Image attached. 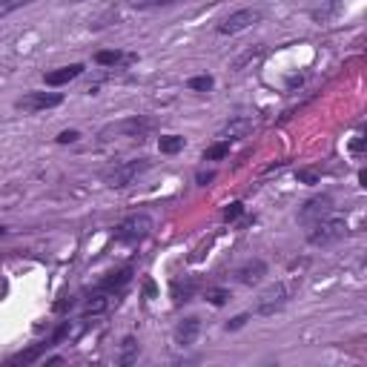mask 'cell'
Listing matches in <instances>:
<instances>
[{"label": "cell", "instance_id": "21", "mask_svg": "<svg viewBox=\"0 0 367 367\" xmlns=\"http://www.w3.org/2000/svg\"><path fill=\"white\" fill-rule=\"evenodd\" d=\"M187 86H190L193 92H210V89L216 86V78H213V75H196V78L187 81Z\"/></svg>", "mask_w": 367, "mask_h": 367}, {"label": "cell", "instance_id": "10", "mask_svg": "<svg viewBox=\"0 0 367 367\" xmlns=\"http://www.w3.org/2000/svg\"><path fill=\"white\" fill-rule=\"evenodd\" d=\"M84 69H86L84 64H69V66H61V69L46 72L44 81H46V86H66V84H72L75 78H81Z\"/></svg>", "mask_w": 367, "mask_h": 367}, {"label": "cell", "instance_id": "8", "mask_svg": "<svg viewBox=\"0 0 367 367\" xmlns=\"http://www.w3.org/2000/svg\"><path fill=\"white\" fill-rule=\"evenodd\" d=\"M258 21H261V9H238L218 24V35H238V32L256 26Z\"/></svg>", "mask_w": 367, "mask_h": 367}, {"label": "cell", "instance_id": "32", "mask_svg": "<svg viewBox=\"0 0 367 367\" xmlns=\"http://www.w3.org/2000/svg\"><path fill=\"white\" fill-rule=\"evenodd\" d=\"M75 4H81V0H75Z\"/></svg>", "mask_w": 367, "mask_h": 367}, {"label": "cell", "instance_id": "7", "mask_svg": "<svg viewBox=\"0 0 367 367\" xmlns=\"http://www.w3.org/2000/svg\"><path fill=\"white\" fill-rule=\"evenodd\" d=\"M64 104L61 92H26L24 98L15 101V109L21 112H44V109H55Z\"/></svg>", "mask_w": 367, "mask_h": 367}, {"label": "cell", "instance_id": "5", "mask_svg": "<svg viewBox=\"0 0 367 367\" xmlns=\"http://www.w3.org/2000/svg\"><path fill=\"white\" fill-rule=\"evenodd\" d=\"M152 166V161L149 158H135V161H124V164H118L115 169H109L106 175H104V181L109 184L112 190H121V187H129V184L135 181V178H141L146 169Z\"/></svg>", "mask_w": 367, "mask_h": 367}, {"label": "cell", "instance_id": "15", "mask_svg": "<svg viewBox=\"0 0 367 367\" xmlns=\"http://www.w3.org/2000/svg\"><path fill=\"white\" fill-rule=\"evenodd\" d=\"M193 293H196V281H181V278L172 281V298H175V304H187L193 298Z\"/></svg>", "mask_w": 367, "mask_h": 367}, {"label": "cell", "instance_id": "13", "mask_svg": "<svg viewBox=\"0 0 367 367\" xmlns=\"http://www.w3.org/2000/svg\"><path fill=\"white\" fill-rule=\"evenodd\" d=\"M49 347H55V341H52V338H46V341H38V344H32L29 350H21V353L9 356V361H6V364H9V367H18V364H24V367H26V364L38 361V358H41V356H44Z\"/></svg>", "mask_w": 367, "mask_h": 367}, {"label": "cell", "instance_id": "18", "mask_svg": "<svg viewBox=\"0 0 367 367\" xmlns=\"http://www.w3.org/2000/svg\"><path fill=\"white\" fill-rule=\"evenodd\" d=\"M138 358V338L135 336H126L124 341H121V356H118V361L121 364H132Z\"/></svg>", "mask_w": 367, "mask_h": 367}, {"label": "cell", "instance_id": "11", "mask_svg": "<svg viewBox=\"0 0 367 367\" xmlns=\"http://www.w3.org/2000/svg\"><path fill=\"white\" fill-rule=\"evenodd\" d=\"M250 132H253V118L238 115V118H233L230 124H224L218 129V141H238V138H247Z\"/></svg>", "mask_w": 367, "mask_h": 367}, {"label": "cell", "instance_id": "4", "mask_svg": "<svg viewBox=\"0 0 367 367\" xmlns=\"http://www.w3.org/2000/svg\"><path fill=\"white\" fill-rule=\"evenodd\" d=\"M149 233H152V218H149V216H144V213H138V216L124 218V221L115 227V241H118V244H129V247H135V244H141Z\"/></svg>", "mask_w": 367, "mask_h": 367}, {"label": "cell", "instance_id": "20", "mask_svg": "<svg viewBox=\"0 0 367 367\" xmlns=\"http://www.w3.org/2000/svg\"><path fill=\"white\" fill-rule=\"evenodd\" d=\"M230 155V141H216L213 146L204 149V161H221Z\"/></svg>", "mask_w": 367, "mask_h": 367}, {"label": "cell", "instance_id": "27", "mask_svg": "<svg viewBox=\"0 0 367 367\" xmlns=\"http://www.w3.org/2000/svg\"><path fill=\"white\" fill-rule=\"evenodd\" d=\"M247 321H250V313H241V316H236V318H230V321H227L224 327H227V330H241V327H244Z\"/></svg>", "mask_w": 367, "mask_h": 367}, {"label": "cell", "instance_id": "14", "mask_svg": "<svg viewBox=\"0 0 367 367\" xmlns=\"http://www.w3.org/2000/svg\"><path fill=\"white\" fill-rule=\"evenodd\" d=\"M129 281H132V267H124V270H118V273H109V276L98 284V290H101V293H121Z\"/></svg>", "mask_w": 367, "mask_h": 367}, {"label": "cell", "instance_id": "3", "mask_svg": "<svg viewBox=\"0 0 367 367\" xmlns=\"http://www.w3.org/2000/svg\"><path fill=\"white\" fill-rule=\"evenodd\" d=\"M152 121L144 118V115H132V118H124V121H115V124H106L98 138L101 141H115V138H144L146 132H152Z\"/></svg>", "mask_w": 367, "mask_h": 367}, {"label": "cell", "instance_id": "2", "mask_svg": "<svg viewBox=\"0 0 367 367\" xmlns=\"http://www.w3.org/2000/svg\"><path fill=\"white\" fill-rule=\"evenodd\" d=\"M296 287H298V281H296V278H293V281H278V284L267 287V290L258 296L256 313H258V316H276L278 310H284V307H287V301L293 298Z\"/></svg>", "mask_w": 367, "mask_h": 367}, {"label": "cell", "instance_id": "25", "mask_svg": "<svg viewBox=\"0 0 367 367\" xmlns=\"http://www.w3.org/2000/svg\"><path fill=\"white\" fill-rule=\"evenodd\" d=\"M32 0H0V15H12L18 6H26Z\"/></svg>", "mask_w": 367, "mask_h": 367}, {"label": "cell", "instance_id": "19", "mask_svg": "<svg viewBox=\"0 0 367 367\" xmlns=\"http://www.w3.org/2000/svg\"><path fill=\"white\" fill-rule=\"evenodd\" d=\"M124 61H132V55H124L118 49H109V52H98L95 55V64H101V66H118Z\"/></svg>", "mask_w": 367, "mask_h": 367}, {"label": "cell", "instance_id": "1", "mask_svg": "<svg viewBox=\"0 0 367 367\" xmlns=\"http://www.w3.org/2000/svg\"><path fill=\"white\" fill-rule=\"evenodd\" d=\"M344 236H347V221H344L341 216H333V213H330L327 218L310 224V230H307V244H313V247H330V244L341 241Z\"/></svg>", "mask_w": 367, "mask_h": 367}, {"label": "cell", "instance_id": "28", "mask_svg": "<svg viewBox=\"0 0 367 367\" xmlns=\"http://www.w3.org/2000/svg\"><path fill=\"white\" fill-rule=\"evenodd\" d=\"M81 138V132L78 129H64L61 135H58V144H75Z\"/></svg>", "mask_w": 367, "mask_h": 367}, {"label": "cell", "instance_id": "31", "mask_svg": "<svg viewBox=\"0 0 367 367\" xmlns=\"http://www.w3.org/2000/svg\"><path fill=\"white\" fill-rule=\"evenodd\" d=\"M358 184H361V187H364V190H367V166H364V169H361V172H358Z\"/></svg>", "mask_w": 367, "mask_h": 367}, {"label": "cell", "instance_id": "29", "mask_svg": "<svg viewBox=\"0 0 367 367\" xmlns=\"http://www.w3.org/2000/svg\"><path fill=\"white\" fill-rule=\"evenodd\" d=\"M318 172L316 169H298V181H304V184H318Z\"/></svg>", "mask_w": 367, "mask_h": 367}, {"label": "cell", "instance_id": "9", "mask_svg": "<svg viewBox=\"0 0 367 367\" xmlns=\"http://www.w3.org/2000/svg\"><path fill=\"white\" fill-rule=\"evenodd\" d=\"M201 333V318L198 316H187V318H181L178 327H175V344L181 347H190Z\"/></svg>", "mask_w": 367, "mask_h": 367}, {"label": "cell", "instance_id": "6", "mask_svg": "<svg viewBox=\"0 0 367 367\" xmlns=\"http://www.w3.org/2000/svg\"><path fill=\"white\" fill-rule=\"evenodd\" d=\"M333 213V196L330 193H321V196H313V198H307L304 204H301V210H298V221L301 224H316V221H321V218H327Z\"/></svg>", "mask_w": 367, "mask_h": 367}, {"label": "cell", "instance_id": "23", "mask_svg": "<svg viewBox=\"0 0 367 367\" xmlns=\"http://www.w3.org/2000/svg\"><path fill=\"white\" fill-rule=\"evenodd\" d=\"M172 4H181V0H132L135 9H158V6H172Z\"/></svg>", "mask_w": 367, "mask_h": 367}, {"label": "cell", "instance_id": "24", "mask_svg": "<svg viewBox=\"0 0 367 367\" xmlns=\"http://www.w3.org/2000/svg\"><path fill=\"white\" fill-rule=\"evenodd\" d=\"M350 152L353 155H367V129H361L358 138L350 141Z\"/></svg>", "mask_w": 367, "mask_h": 367}, {"label": "cell", "instance_id": "26", "mask_svg": "<svg viewBox=\"0 0 367 367\" xmlns=\"http://www.w3.org/2000/svg\"><path fill=\"white\" fill-rule=\"evenodd\" d=\"M244 216V204L241 201H233L227 210H224V221H236V218H241Z\"/></svg>", "mask_w": 367, "mask_h": 367}, {"label": "cell", "instance_id": "17", "mask_svg": "<svg viewBox=\"0 0 367 367\" xmlns=\"http://www.w3.org/2000/svg\"><path fill=\"white\" fill-rule=\"evenodd\" d=\"M184 141L181 135H164L161 141H158V149H161V155H178L181 149H184Z\"/></svg>", "mask_w": 367, "mask_h": 367}, {"label": "cell", "instance_id": "16", "mask_svg": "<svg viewBox=\"0 0 367 367\" xmlns=\"http://www.w3.org/2000/svg\"><path fill=\"white\" fill-rule=\"evenodd\" d=\"M109 304H112V298L106 296V293H95L89 301H86V316H101V313H106L109 310Z\"/></svg>", "mask_w": 367, "mask_h": 367}, {"label": "cell", "instance_id": "22", "mask_svg": "<svg viewBox=\"0 0 367 367\" xmlns=\"http://www.w3.org/2000/svg\"><path fill=\"white\" fill-rule=\"evenodd\" d=\"M207 301L216 307H224L230 301V290L227 287H207Z\"/></svg>", "mask_w": 367, "mask_h": 367}, {"label": "cell", "instance_id": "12", "mask_svg": "<svg viewBox=\"0 0 367 367\" xmlns=\"http://www.w3.org/2000/svg\"><path fill=\"white\" fill-rule=\"evenodd\" d=\"M264 276H267V264H264L261 258H256V261H247V264H241V267L236 270V278H238V284H247V287L258 284Z\"/></svg>", "mask_w": 367, "mask_h": 367}, {"label": "cell", "instance_id": "30", "mask_svg": "<svg viewBox=\"0 0 367 367\" xmlns=\"http://www.w3.org/2000/svg\"><path fill=\"white\" fill-rule=\"evenodd\" d=\"M213 178H216V172H198V178H196V181L201 184V187H207V184H210Z\"/></svg>", "mask_w": 367, "mask_h": 367}]
</instances>
